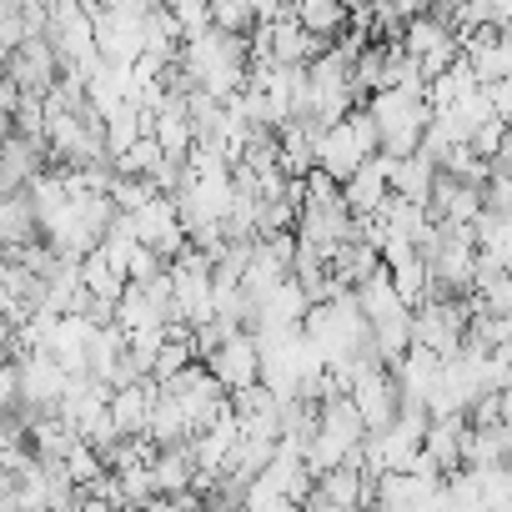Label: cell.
<instances>
[{
  "label": "cell",
  "mask_w": 512,
  "mask_h": 512,
  "mask_svg": "<svg viewBox=\"0 0 512 512\" xmlns=\"http://www.w3.org/2000/svg\"><path fill=\"white\" fill-rule=\"evenodd\" d=\"M91 342H96V322L86 312H61V322H56L46 347L61 357L66 372H91Z\"/></svg>",
  "instance_id": "cell-8"
},
{
  "label": "cell",
  "mask_w": 512,
  "mask_h": 512,
  "mask_svg": "<svg viewBox=\"0 0 512 512\" xmlns=\"http://www.w3.org/2000/svg\"><path fill=\"white\" fill-rule=\"evenodd\" d=\"M447 41H457V36H452V26L437 21L432 11H422V16H412V21L402 26V46H407L412 56H432V51H442Z\"/></svg>",
  "instance_id": "cell-17"
},
{
  "label": "cell",
  "mask_w": 512,
  "mask_h": 512,
  "mask_svg": "<svg viewBox=\"0 0 512 512\" xmlns=\"http://www.w3.org/2000/svg\"><path fill=\"white\" fill-rule=\"evenodd\" d=\"M156 392H161V382H156V377H146V382H131V387H116V392H111V417L121 422V432H146V427H151Z\"/></svg>",
  "instance_id": "cell-10"
},
{
  "label": "cell",
  "mask_w": 512,
  "mask_h": 512,
  "mask_svg": "<svg viewBox=\"0 0 512 512\" xmlns=\"http://www.w3.org/2000/svg\"><path fill=\"white\" fill-rule=\"evenodd\" d=\"M467 61H472L477 81H482V86H492V81L512 76V41H507V36H497V41H487V46L467 51Z\"/></svg>",
  "instance_id": "cell-19"
},
{
  "label": "cell",
  "mask_w": 512,
  "mask_h": 512,
  "mask_svg": "<svg viewBox=\"0 0 512 512\" xmlns=\"http://www.w3.org/2000/svg\"><path fill=\"white\" fill-rule=\"evenodd\" d=\"M176 21H181V36L186 41H196V36H206L211 26H216V16H211V0H176Z\"/></svg>",
  "instance_id": "cell-22"
},
{
  "label": "cell",
  "mask_w": 512,
  "mask_h": 512,
  "mask_svg": "<svg viewBox=\"0 0 512 512\" xmlns=\"http://www.w3.org/2000/svg\"><path fill=\"white\" fill-rule=\"evenodd\" d=\"M312 312V297L297 277H287L282 287H272L262 302H256V327L251 332H267V327H302Z\"/></svg>",
  "instance_id": "cell-7"
},
{
  "label": "cell",
  "mask_w": 512,
  "mask_h": 512,
  "mask_svg": "<svg viewBox=\"0 0 512 512\" xmlns=\"http://www.w3.org/2000/svg\"><path fill=\"white\" fill-rule=\"evenodd\" d=\"M96 46L106 61L116 66H136L146 56V16L131 11V6H116V11H101L96 16Z\"/></svg>",
  "instance_id": "cell-2"
},
{
  "label": "cell",
  "mask_w": 512,
  "mask_h": 512,
  "mask_svg": "<svg viewBox=\"0 0 512 512\" xmlns=\"http://www.w3.org/2000/svg\"><path fill=\"white\" fill-rule=\"evenodd\" d=\"M362 161H367V146L357 141L352 121H332V126L317 136V166L332 171L337 181H352V176L362 171Z\"/></svg>",
  "instance_id": "cell-5"
},
{
  "label": "cell",
  "mask_w": 512,
  "mask_h": 512,
  "mask_svg": "<svg viewBox=\"0 0 512 512\" xmlns=\"http://www.w3.org/2000/svg\"><path fill=\"white\" fill-rule=\"evenodd\" d=\"M487 91H492V106H497V116H502V121H512V76L492 81Z\"/></svg>",
  "instance_id": "cell-27"
},
{
  "label": "cell",
  "mask_w": 512,
  "mask_h": 512,
  "mask_svg": "<svg viewBox=\"0 0 512 512\" xmlns=\"http://www.w3.org/2000/svg\"><path fill=\"white\" fill-rule=\"evenodd\" d=\"M166 342H171V322H156V327H136V332H131V352H136L146 367H156V357H161Z\"/></svg>",
  "instance_id": "cell-24"
},
{
  "label": "cell",
  "mask_w": 512,
  "mask_h": 512,
  "mask_svg": "<svg viewBox=\"0 0 512 512\" xmlns=\"http://www.w3.org/2000/svg\"><path fill=\"white\" fill-rule=\"evenodd\" d=\"M507 467H512V452H507Z\"/></svg>",
  "instance_id": "cell-30"
},
{
  "label": "cell",
  "mask_w": 512,
  "mask_h": 512,
  "mask_svg": "<svg viewBox=\"0 0 512 512\" xmlns=\"http://www.w3.org/2000/svg\"><path fill=\"white\" fill-rule=\"evenodd\" d=\"M392 282L407 297V307H422L432 297V262L422 251H412V256H402V262H392Z\"/></svg>",
  "instance_id": "cell-16"
},
{
  "label": "cell",
  "mask_w": 512,
  "mask_h": 512,
  "mask_svg": "<svg viewBox=\"0 0 512 512\" xmlns=\"http://www.w3.org/2000/svg\"><path fill=\"white\" fill-rule=\"evenodd\" d=\"M482 191H487V206H492V211H507V216H512V171H507V166L492 161V176H487Z\"/></svg>",
  "instance_id": "cell-26"
},
{
  "label": "cell",
  "mask_w": 512,
  "mask_h": 512,
  "mask_svg": "<svg viewBox=\"0 0 512 512\" xmlns=\"http://www.w3.org/2000/svg\"><path fill=\"white\" fill-rule=\"evenodd\" d=\"M206 367L226 382V392H241V387H251V382H262V342H256L251 327H246V332H231V337L206 357Z\"/></svg>",
  "instance_id": "cell-4"
},
{
  "label": "cell",
  "mask_w": 512,
  "mask_h": 512,
  "mask_svg": "<svg viewBox=\"0 0 512 512\" xmlns=\"http://www.w3.org/2000/svg\"><path fill=\"white\" fill-rule=\"evenodd\" d=\"M512 452V427L507 422H487V427H467V447H462V467H497Z\"/></svg>",
  "instance_id": "cell-11"
},
{
  "label": "cell",
  "mask_w": 512,
  "mask_h": 512,
  "mask_svg": "<svg viewBox=\"0 0 512 512\" xmlns=\"http://www.w3.org/2000/svg\"><path fill=\"white\" fill-rule=\"evenodd\" d=\"M81 437H86V432H81L66 412H41V417H31V447H36L41 457H66Z\"/></svg>",
  "instance_id": "cell-12"
},
{
  "label": "cell",
  "mask_w": 512,
  "mask_h": 512,
  "mask_svg": "<svg viewBox=\"0 0 512 512\" xmlns=\"http://www.w3.org/2000/svg\"><path fill=\"white\" fill-rule=\"evenodd\" d=\"M61 51H56V41H51V31L46 36H26L16 51H6V76H16L26 91H51L56 81H61Z\"/></svg>",
  "instance_id": "cell-3"
},
{
  "label": "cell",
  "mask_w": 512,
  "mask_h": 512,
  "mask_svg": "<svg viewBox=\"0 0 512 512\" xmlns=\"http://www.w3.org/2000/svg\"><path fill=\"white\" fill-rule=\"evenodd\" d=\"M502 422H507V427H512V382H507V387H502Z\"/></svg>",
  "instance_id": "cell-28"
},
{
  "label": "cell",
  "mask_w": 512,
  "mask_h": 512,
  "mask_svg": "<svg viewBox=\"0 0 512 512\" xmlns=\"http://www.w3.org/2000/svg\"><path fill=\"white\" fill-rule=\"evenodd\" d=\"M211 16L221 31H251L256 26V0H211Z\"/></svg>",
  "instance_id": "cell-23"
},
{
  "label": "cell",
  "mask_w": 512,
  "mask_h": 512,
  "mask_svg": "<svg viewBox=\"0 0 512 512\" xmlns=\"http://www.w3.org/2000/svg\"><path fill=\"white\" fill-rule=\"evenodd\" d=\"M246 507H256V512H282V507H297V497H292L272 472H256L251 487H246Z\"/></svg>",
  "instance_id": "cell-20"
},
{
  "label": "cell",
  "mask_w": 512,
  "mask_h": 512,
  "mask_svg": "<svg viewBox=\"0 0 512 512\" xmlns=\"http://www.w3.org/2000/svg\"><path fill=\"white\" fill-rule=\"evenodd\" d=\"M191 362H196V337H171V342L161 347L151 377H156V382H171V377H176L181 367H191Z\"/></svg>",
  "instance_id": "cell-21"
},
{
  "label": "cell",
  "mask_w": 512,
  "mask_h": 512,
  "mask_svg": "<svg viewBox=\"0 0 512 512\" xmlns=\"http://www.w3.org/2000/svg\"><path fill=\"white\" fill-rule=\"evenodd\" d=\"M171 312L156 302V292L146 287V282H131L126 292H121V302H116V322L126 327V332H136V327H156V322H166Z\"/></svg>",
  "instance_id": "cell-13"
},
{
  "label": "cell",
  "mask_w": 512,
  "mask_h": 512,
  "mask_svg": "<svg viewBox=\"0 0 512 512\" xmlns=\"http://www.w3.org/2000/svg\"><path fill=\"white\" fill-rule=\"evenodd\" d=\"M342 196H347V206H352L357 216H377V211L387 206V196H392L387 151H372V156L362 161V171H357L352 181H342Z\"/></svg>",
  "instance_id": "cell-6"
},
{
  "label": "cell",
  "mask_w": 512,
  "mask_h": 512,
  "mask_svg": "<svg viewBox=\"0 0 512 512\" xmlns=\"http://www.w3.org/2000/svg\"><path fill=\"white\" fill-rule=\"evenodd\" d=\"M477 246H482L487 256H497L502 267H512V216L487 206V211L477 216Z\"/></svg>",
  "instance_id": "cell-18"
},
{
  "label": "cell",
  "mask_w": 512,
  "mask_h": 512,
  "mask_svg": "<svg viewBox=\"0 0 512 512\" xmlns=\"http://www.w3.org/2000/svg\"><path fill=\"white\" fill-rule=\"evenodd\" d=\"M507 126H512V121H502V116L482 121V126L472 131V146H477L487 161H497V156H502V141H507Z\"/></svg>",
  "instance_id": "cell-25"
},
{
  "label": "cell",
  "mask_w": 512,
  "mask_h": 512,
  "mask_svg": "<svg viewBox=\"0 0 512 512\" xmlns=\"http://www.w3.org/2000/svg\"><path fill=\"white\" fill-rule=\"evenodd\" d=\"M36 236H46V231H41V211H36L31 191H6V201H0V241H6V251L26 246Z\"/></svg>",
  "instance_id": "cell-9"
},
{
  "label": "cell",
  "mask_w": 512,
  "mask_h": 512,
  "mask_svg": "<svg viewBox=\"0 0 512 512\" xmlns=\"http://www.w3.org/2000/svg\"><path fill=\"white\" fill-rule=\"evenodd\" d=\"M367 106H372V116L382 126V151H392V156L422 151V136H427V126L437 116L427 96H412L402 86H382V91L367 96Z\"/></svg>",
  "instance_id": "cell-1"
},
{
  "label": "cell",
  "mask_w": 512,
  "mask_h": 512,
  "mask_svg": "<svg viewBox=\"0 0 512 512\" xmlns=\"http://www.w3.org/2000/svg\"><path fill=\"white\" fill-rule=\"evenodd\" d=\"M141 136H146V111H141V101H121V106L106 116V151L121 156V151H131Z\"/></svg>",
  "instance_id": "cell-15"
},
{
  "label": "cell",
  "mask_w": 512,
  "mask_h": 512,
  "mask_svg": "<svg viewBox=\"0 0 512 512\" xmlns=\"http://www.w3.org/2000/svg\"><path fill=\"white\" fill-rule=\"evenodd\" d=\"M297 21L327 41H337L347 26H352V6L347 0H297Z\"/></svg>",
  "instance_id": "cell-14"
},
{
  "label": "cell",
  "mask_w": 512,
  "mask_h": 512,
  "mask_svg": "<svg viewBox=\"0 0 512 512\" xmlns=\"http://www.w3.org/2000/svg\"><path fill=\"white\" fill-rule=\"evenodd\" d=\"M497 166H507V171H512V126H507V141H502V156H497Z\"/></svg>",
  "instance_id": "cell-29"
}]
</instances>
